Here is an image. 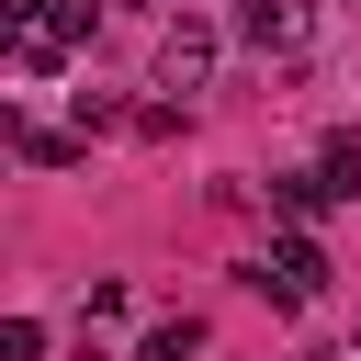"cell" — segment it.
Returning a JSON list of instances; mask_svg holds the SVG:
<instances>
[{
  "instance_id": "6da1fadb",
  "label": "cell",
  "mask_w": 361,
  "mask_h": 361,
  "mask_svg": "<svg viewBox=\"0 0 361 361\" xmlns=\"http://www.w3.org/2000/svg\"><path fill=\"white\" fill-rule=\"evenodd\" d=\"M248 282H259L271 305H316V293H327V248H316V237H271V259H259Z\"/></svg>"
},
{
  "instance_id": "7a4b0ae2",
  "label": "cell",
  "mask_w": 361,
  "mask_h": 361,
  "mask_svg": "<svg viewBox=\"0 0 361 361\" xmlns=\"http://www.w3.org/2000/svg\"><path fill=\"white\" fill-rule=\"evenodd\" d=\"M237 45L248 56H305L316 45V11L305 0H237Z\"/></svg>"
},
{
  "instance_id": "3957f363",
  "label": "cell",
  "mask_w": 361,
  "mask_h": 361,
  "mask_svg": "<svg viewBox=\"0 0 361 361\" xmlns=\"http://www.w3.org/2000/svg\"><path fill=\"white\" fill-rule=\"evenodd\" d=\"M203 79H214V23H169V34H158V90L192 102Z\"/></svg>"
},
{
  "instance_id": "277c9868",
  "label": "cell",
  "mask_w": 361,
  "mask_h": 361,
  "mask_svg": "<svg viewBox=\"0 0 361 361\" xmlns=\"http://www.w3.org/2000/svg\"><path fill=\"white\" fill-rule=\"evenodd\" d=\"M271 203H282V214H327V203H338V180H327V169H282V180H271Z\"/></svg>"
},
{
  "instance_id": "5b68a950",
  "label": "cell",
  "mask_w": 361,
  "mask_h": 361,
  "mask_svg": "<svg viewBox=\"0 0 361 361\" xmlns=\"http://www.w3.org/2000/svg\"><path fill=\"white\" fill-rule=\"evenodd\" d=\"M79 147H90V135H56V124H23V158H34V169H79Z\"/></svg>"
},
{
  "instance_id": "8992f818",
  "label": "cell",
  "mask_w": 361,
  "mask_h": 361,
  "mask_svg": "<svg viewBox=\"0 0 361 361\" xmlns=\"http://www.w3.org/2000/svg\"><path fill=\"white\" fill-rule=\"evenodd\" d=\"M192 350H203V327H192V316H169V327H147V338H135V361H192Z\"/></svg>"
},
{
  "instance_id": "52a82bcc",
  "label": "cell",
  "mask_w": 361,
  "mask_h": 361,
  "mask_svg": "<svg viewBox=\"0 0 361 361\" xmlns=\"http://www.w3.org/2000/svg\"><path fill=\"white\" fill-rule=\"evenodd\" d=\"M316 169H327L338 192H361V135H327V147H316Z\"/></svg>"
},
{
  "instance_id": "ba28073f",
  "label": "cell",
  "mask_w": 361,
  "mask_h": 361,
  "mask_svg": "<svg viewBox=\"0 0 361 361\" xmlns=\"http://www.w3.org/2000/svg\"><path fill=\"white\" fill-rule=\"evenodd\" d=\"M0 23H11V34H34V23H45V0H0Z\"/></svg>"
}]
</instances>
